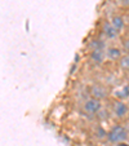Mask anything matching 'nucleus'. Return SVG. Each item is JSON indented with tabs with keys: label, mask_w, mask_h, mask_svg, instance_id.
Here are the masks:
<instances>
[{
	"label": "nucleus",
	"mask_w": 129,
	"mask_h": 146,
	"mask_svg": "<svg viewBox=\"0 0 129 146\" xmlns=\"http://www.w3.org/2000/svg\"><path fill=\"white\" fill-rule=\"evenodd\" d=\"M126 137H128V132H126V129L123 125H120V124L112 127L110 129V132L107 133V140L110 141L111 143L124 142V141L126 140Z\"/></svg>",
	"instance_id": "1"
},
{
	"label": "nucleus",
	"mask_w": 129,
	"mask_h": 146,
	"mask_svg": "<svg viewBox=\"0 0 129 146\" xmlns=\"http://www.w3.org/2000/svg\"><path fill=\"white\" fill-rule=\"evenodd\" d=\"M112 115L116 119H125L129 115V106L124 100H116L112 102Z\"/></svg>",
	"instance_id": "2"
},
{
	"label": "nucleus",
	"mask_w": 129,
	"mask_h": 146,
	"mask_svg": "<svg viewBox=\"0 0 129 146\" xmlns=\"http://www.w3.org/2000/svg\"><path fill=\"white\" fill-rule=\"evenodd\" d=\"M102 109V104L99 100H96L93 97H89L88 100H85L83 104V110L88 115H97Z\"/></svg>",
	"instance_id": "3"
},
{
	"label": "nucleus",
	"mask_w": 129,
	"mask_h": 146,
	"mask_svg": "<svg viewBox=\"0 0 129 146\" xmlns=\"http://www.w3.org/2000/svg\"><path fill=\"white\" fill-rule=\"evenodd\" d=\"M89 94L93 98L102 101V100H106L107 97L110 96V89L107 88L106 86H103V84H98L97 83V84H93L89 88Z\"/></svg>",
	"instance_id": "4"
},
{
	"label": "nucleus",
	"mask_w": 129,
	"mask_h": 146,
	"mask_svg": "<svg viewBox=\"0 0 129 146\" xmlns=\"http://www.w3.org/2000/svg\"><path fill=\"white\" fill-rule=\"evenodd\" d=\"M105 53H106V58L110 61H119L123 57V50H121V48L116 47V45L107 47Z\"/></svg>",
	"instance_id": "5"
},
{
	"label": "nucleus",
	"mask_w": 129,
	"mask_h": 146,
	"mask_svg": "<svg viewBox=\"0 0 129 146\" xmlns=\"http://www.w3.org/2000/svg\"><path fill=\"white\" fill-rule=\"evenodd\" d=\"M101 31H102L105 38H107V39H116L119 35V33L114 29V26L110 23V21L102 22V30Z\"/></svg>",
	"instance_id": "6"
},
{
	"label": "nucleus",
	"mask_w": 129,
	"mask_h": 146,
	"mask_svg": "<svg viewBox=\"0 0 129 146\" xmlns=\"http://www.w3.org/2000/svg\"><path fill=\"white\" fill-rule=\"evenodd\" d=\"M106 49H96V50H89V58L94 65H101L103 64V61L106 60Z\"/></svg>",
	"instance_id": "7"
},
{
	"label": "nucleus",
	"mask_w": 129,
	"mask_h": 146,
	"mask_svg": "<svg viewBox=\"0 0 129 146\" xmlns=\"http://www.w3.org/2000/svg\"><path fill=\"white\" fill-rule=\"evenodd\" d=\"M110 23L114 26V29H115L118 33H120V31L125 27V19H124V17L121 16V14H114L110 19Z\"/></svg>",
	"instance_id": "8"
},
{
	"label": "nucleus",
	"mask_w": 129,
	"mask_h": 146,
	"mask_svg": "<svg viewBox=\"0 0 129 146\" xmlns=\"http://www.w3.org/2000/svg\"><path fill=\"white\" fill-rule=\"evenodd\" d=\"M88 48L89 50H96V49H106L105 48V43L103 40H101V39H92L91 41H89V44H88Z\"/></svg>",
	"instance_id": "9"
},
{
	"label": "nucleus",
	"mask_w": 129,
	"mask_h": 146,
	"mask_svg": "<svg viewBox=\"0 0 129 146\" xmlns=\"http://www.w3.org/2000/svg\"><path fill=\"white\" fill-rule=\"evenodd\" d=\"M118 62H119V67L123 71H129V54H123V57Z\"/></svg>",
	"instance_id": "10"
},
{
	"label": "nucleus",
	"mask_w": 129,
	"mask_h": 146,
	"mask_svg": "<svg viewBox=\"0 0 129 146\" xmlns=\"http://www.w3.org/2000/svg\"><path fill=\"white\" fill-rule=\"evenodd\" d=\"M121 50L129 54V36L121 39Z\"/></svg>",
	"instance_id": "11"
},
{
	"label": "nucleus",
	"mask_w": 129,
	"mask_h": 146,
	"mask_svg": "<svg viewBox=\"0 0 129 146\" xmlns=\"http://www.w3.org/2000/svg\"><path fill=\"white\" fill-rule=\"evenodd\" d=\"M128 96H129V87H125V88H123L120 92H118V100L126 98Z\"/></svg>",
	"instance_id": "12"
},
{
	"label": "nucleus",
	"mask_w": 129,
	"mask_h": 146,
	"mask_svg": "<svg viewBox=\"0 0 129 146\" xmlns=\"http://www.w3.org/2000/svg\"><path fill=\"white\" fill-rule=\"evenodd\" d=\"M121 4L124 7H129V0H121Z\"/></svg>",
	"instance_id": "13"
},
{
	"label": "nucleus",
	"mask_w": 129,
	"mask_h": 146,
	"mask_svg": "<svg viewBox=\"0 0 129 146\" xmlns=\"http://www.w3.org/2000/svg\"><path fill=\"white\" fill-rule=\"evenodd\" d=\"M118 146H129V145H126V143H123V142H120V143H118Z\"/></svg>",
	"instance_id": "14"
},
{
	"label": "nucleus",
	"mask_w": 129,
	"mask_h": 146,
	"mask_svg": "<svg viewBox=\"0 0 129 146\" xmlns=\"http://www.w3.org/2000/svg\"><path fill=\"white\" fill-rule=\"evenodd\" d=\"M128 119H129V115H128Z\"/></svg>",
	"instance_id": "15"
},
{
	"label": "nucleus",
	"mask_w": 129,
	"mask_h": 146,
	"mask_svg": "<svg viewBox=\"0 0 129 146\" xmlns=\"http://www.w3.org/2000/svg\"><path fill=\"white\" fill-rule=\"evenodd\" d=\"M128 137H129V135H128Z\"/></svg>",
	"instance_id": "16"
}]
</instances>
